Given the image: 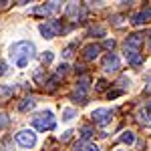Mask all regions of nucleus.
I'll use <instances>...</instances> for the list:
<instances>
[{
  "label": "nucleus",
  "instance_id": "1",
  "mask_svg": "<svg viewBox=\"0 0 151 151\" xmlns=\"http://www.w3.org/2000/svg\"><path fill=\"white\" fill-rule=\"evenodd\" d=\"M8 55H10L12 63L18 67V69H26V65L30 63V58L36 57L35 45L30 40H18L8 48Z\"/></svg>",
  "mask_w": 151,
  "mask_h": 151
},
{
  "label": "nucleus",
  "instance_id": "2",
  "mask_svg": "<svg viewBox=\"0 0 151 151\" xmlns=\"http://www.w3.org/2000/svg\"><path fill=\"white\" fill-rule=\"evenodd\" d=\"M32 127L38 131H50L57 127V119L52 115V111H42L38 115L32 117Z\"/></svg>",
  "mask_w": 151,
  "mask_h": 151
},
{
  "label": "nucleus",
  "instance_id": "3",
  "mask_svg": "<svg viewBox=\"0 0 151 151\" xmlns=\"http://www.w3.org/2000/svg\"><path fill=\"white\" fill-rule=\"evenodd\" d=\"M38 30H40V35L45 36V38H55V36H58L63 32V24L58 22V20H48V22L40 24Z\"/></svg>",
  "mask_w": 151,
  "mask_h": 151
},
{
  "label": "nucleus",
  "instance_id": "4",
  "mask_svg": "<svg viewBox=\"0 0 151 151\" xmlns=\"http://www.w3.org/2000/svg\"><path fill=\"white\" fill-rule=\"evenodd\" d=\"M14 139H16V143H18L20 147L30 149V147H35V145H36V133H35V131H30V129H22V131L16 133Z\"/></svg>",
  "mask_w": 151,
  "mask_h": 151
},
{
  "label": "nucleus",
  "instance_id": "5",
  "mask_svg": "<svg viewBox=\"0 0 151 151\" xmlns=\"http://www.w3.org/2000/svg\"><path fill=\"white\" fill-rule=\"evenodd\" d=\"M87 91H89V77H81L77 81V91L70 95L75 103H87Z\"/></svg>",
  "mask_w": 151,
  "mask_h": 151
},
{
  "label": "nucleus",
  "instance_id": "6",
  "mask_svg": "<svg viewBox=\"0 0 151 151\" xmlns=\"http://www.w3.org/2000/svg\"><path fill=\"white\" fill-rule=\"evenodd\" d=\"M91 117H93V121L97 125L107 127V125L111 123V119H113V111H111V109H95Z\"/></svg>",
  "mask_w": 151,
  "mask_h": 151
},
{
  "label": "nucleus",
  "instance_id": "7",
  "mask_svg": "<svg viewBox=\"0 0 151 151\" xmlns=\"http://www.w3.org/2000/svg\"><path fill=\"white\" fill-rule=\"evenodd\" d=\"M119 69H121V60H119V57H117L115 52H109V55L103 58V70L105 73H117Z\"/></svg>",
  "mask_w": 151,
  "mask_h": 151
},
{
  "label": "nucleus",
  "instance_id": "8",
  "mask_svg": "<svg viewBox=\"0 0 151 151\" xmlns=\"http://www.w3.org/2000/svg\"><path fill=\"white\" fill-rule=\"evenodd\" d=\"M60 10V2H47V4H42V6H38L32 10L35 16H50V14H55V12Z\"/></svg>",
  "mask_w": 151,
  "mask_h": 151
},
{
  "label": "nucleus",
  "instance_id": "9",
  "mask_svg": "<svg viewBox=\"0 0 151 151\" xmlns=\"http://www.w3.org/2000/svg\"><path fill=\"white\" fill-rule=\"evenodd\" d=\"M149 20H151V6H145L143 10H139L137 14L131 16V24L133 26H143V24H147Z\"/></svg>",
  "mask_w": 151,
  "mask_h": 151
},
{
  "label": "nucleus",
  "instance_id": "10",
  "mask_svg": "<svg viewBox=\"0 0 151 151\" xmlns=\"http://www.w3.org/2000/svg\"><path fill=\"white\" fill-rule=\"evenodd\" d=\"M125 58L131 67H141L143 65V57H141L139 50H131V48H125Z\"/></svg>",
  "mask_w": 151,
  "mask_h": 151
},
{
  "label": "nucleus",
  "instance_id": "11",
  "mask_svg": "<svg viewBox=\"0 0 151 151\" xmlns=\"http://www.w3.org/2000/svg\"><path fill=\"white\" fill-rule=\"evenodd\" d=\"M67 16H69V18H73V20H79V18H83V16H85V10H83L81 4L70 2L69 6H67Z\"/></svg>",
  "mask_w": 151,
  "mask_h": 151
},
{
  "label": "nucleus",
  "instance_id": "12",
  "mask_svg": "<svg viewBox=\"0 0 151 151\" xmlns=\"http://www.w3.org/2000/svg\"><path fill=\"white\" fill-rule=\"evenodd\" d=\"M143 45V35H129L127 40H125V48H131V50H139V47Z\"/></svg>",
  "mask_w": 151,
  "mask_h": 151
},
{
  "label": "nucleus",
  "instance_id": "13",
  "mask_svg": "<svg viewBox=\"0 0 151 151\" xmlns=\"http://www.w3.org/2000/svg\"><path fill=\"white\" fill-rule=\"evenodd\" d=\"M99 52H101L99 45H87V47L83 48V57L87 58V60H95V58L99 57Z\"/></svg>",
  "mask_w": 151,
  "mask_h": 151
},
{
  "label": "nucleus",
  "instance_id": "14",
  "mask_svg": "<svg viewBox=\"0 0 151 151\" xmlns=\"http://www.w3.org/2000/svg\"><path fill=\"white\" fill-rule=\"evenodd\" d=\"M139 119H141V121H151V101H149V103H145L139 109Z\"/></svg>",
  "mask_w": 151,
  "mask_h": 151
},
{
  "label": "nucleus",
  "instance_id": "15",
  "mask_svg": "<svg viewBox=\"0 0 151 151\" xmlns=\"http://www.w3.org/2000/svg\"><path fill=\"white\" fill-rule=\"evenodd\" d=\"M35 105H36V101L32 97H26V99H22V101L18 103V109H20V111H30V109H35Z\"/></svg>",
  "mask_w": 151,
  "mask_h": 151
},
{
  "label": "nucleus",
  "instance_id": "16",
  "mask_svg": "<svg viewBox=\"0 0 151 151\" xmlns=\"http://www.w3.org/2000/svg\"><path fill=\"white\" fill-rule=\"evenodd\" d=\"M93 127H91V125H83L81 127V139L83 141H87V139H91V137H93Z\"/></svg>",
  "mask_w": 151,
  "mask_h": 151
},
{
  "label": "nucleus",
  "instance_id": "17",
  "mask_svg": "<svg viewBox=\"0 0 151 151\" xmlns=\"http://www.w3.org/2000/svg\"><path fill=\"white\" fill-rule=\"evenodd\" d=\"M119 141H121V143H127V145L135 143V135H133V131H125V133L119 137Z\"/></svg>",
  "mask_w": 151,
  "mask_h": 151
},
{
  "label": "nucleus",
  "instance_id": "18",
  "mask_svg": "<svg viewBox=\"0 0 151 151\" xmlns=\"http://www.w3.org/2000/svg\"><path fill=\"white\" fill-rule=\"evenodd\" d=\"M12 93H14V87H12V85H0V97H2V99L10 97Z\"/></svg>",
  "mask_w": 151,
  "mask_h": 151
},
{
  "label": "nucleus",
  "instance_id": "19",
  "mask_svg": "<svg viewBox=\"0 0 151 151\" xmlns=\"http://www.w3.org/2000/svg\"><path fill=\"white\" fill-rule=\"evenodd\" d=\"M75 115H77L75 109H63V121H73Z\"/></svg>",
  "mask_w": 151,
  "mask_h": 151
},
{
  "label": "nucleus",
  "instance_id": "20",
  "mask_svg": "<svg viewBox=\"0 0 151 151\" xmlns=\"http://www.w3.org/2000/svg\"><path fill=\"white\" fill-rule=\"evenodd\" d=\"M67 73H69V65H67V63L58 65V69H57V77H58V79H60V77H65Z\"/></svg>",
  "mask_w": 151,
  "mask_h": 151
},
{
  "label": "nucleus",
  "instance_id": "21",
  "mask_svg": "<svg viewBox=\"0 0 151 151\" xmlns=\"http://www.w3.org/2000/svg\"><path fill=\"white\" fill-rule=\"evenodd\" d=\"M52 58H55V55H52L50 50H47V52L40 57V60H42V65H50V63H52Z\"/></svg>",
  "mask_w": 151,
  "mask_h": 151
},
{
  "label": "nucleus",
  "instance_id": "22",
  "mask_svg": "<svg viewBox=\"0 0 151 151\" xmlns=\"http://www.w3.org/2000/svg\"><path fill=\"white\" fill-rule=\"evenodd\" d=\"M89 35H99V36H103V35H105V28H103V26H95V28H91V30H89Z\"/></svg>",
  "mask_w": 151,
  "mask_h": 151
},
{
  "label": "nucleus",
  "instance_id": "23",
  "mask_svg": "<svg viewBox=\"0 0 151 151\" xmlns=\"http://www.w3.org/2000/svg\"><path fill=\"white\" fill-rule=\"evenodd\" d=\"M121 93H123V89H115V91H109L107 97H109V99H115V97H119Z\"/></svg>",
  "mask_w": 151,
  "mask_h": 151
},
{
  "label": "nucleus",
  "instance_id": "24",
  "mask_svg": "<svg viewBox=\"0 0 151 151\" xmlns=\"http://www.w3.org/2000/svg\"><path fill=\"white\" fill-rule=\"evenodd\" d=\"M6 69H8V65H6L4 60H0V77H4V75H6Z\"/></svg>",
  "mask_w": 151,
  "mask_h": 151
},
{
  "label": "nucleus",
  "instance_id": "25",
  "mask_svg": "<svg viewBox=\"0 0 151 151\" xmlns=\"http://www.w3.org/2000/svg\"><path fill=\"white\" fill-rule=\"evenodd\" d=\"M83 151H101V149H99L97 145H93V143H89V145H85V147H83Z\"/></svg>",
  "mask_w": 151,
  "mask_h": 151
},
{
  "label": "nucleus",
  "instance_id": "26",
  "mask_svg": "<svg viewBox=\"0 0 151 151\" xmlns=\"http://www.w3.org/2000/svg\"><path fill=\"white\" fill-rule=\"evenodd\" d=\"M6 123H8L6 115H4V113H0V129H4V127H6Z\"/></svg>",
  "mask_w": 151,
  "mask_h": 151
},
{
  "label": "nucleus",
  "instance_id": "27",
  "mask_svg": "<svg viewBox=\"0 0 151 151\" xmlns=\"http://www.w3.org/2000/svg\"><path fill=\"white\" fill-rule=\"evenodd\" d=\"M113 47H115V40H105V48L113 50Z\"/></svg>",
  "mask_w": 151,
  "mask_h": 151
},
{
  "label": "nucleus",
  "instance_id": "28",
  "mask_svg": "<svg viewBox=\"0 0 151 151\" xmlns=\"http://www.w3.org/2000/svg\"><path fill=\"white\" fill-rule=\"evenodd\" d=\"M70 137H73V131H67V133L63 135V141H69Z\"/></svg>",
  "mask_w": 151,
  "mask_h": 151
},
{
  "label": "nucleus",
  "instance_id": "29",
  "mask_svg": "<svg viewBox=\"0 0 151 151\" xmlns=\"http://www.w3.org/2000/svg\"><path fill=\"white\" fill-rule=\"evenodd\" d=\"M105 87H107V81H99V85H97V89L101 91V89H105Z\"/></svg>",
  "mask_w": 151,
  "mask_h": 151
},
{
  "label": "nucleus",
  "instance_id": "30",
  "mask_svg": "<svg viewBox=\"0 0 151 151\" xmlns=\"http://www.w3.org/2000/svg\"><path fill=\"white\" fill-rule=\"evenodd\" d=\"M75 151H83V147H81V145H77V147H75Z\"/></svg>",
  "mask_w": 151,
  "mask_h": 151
},
{
  "label": "nucleus",
  "instance_id": "31",
  "mask_svg": "<svg viewBox=\"0 0 151 151\" xmlns=\"http://www.w3.org/2000/svg\"><path fill=\"white\" fill-rule=\"evenodd\" d=\"M149 48H151V45H149Z\"/></svg>",
  "mask_w": 151,
  "mask_h": 151
}]
</instances>
